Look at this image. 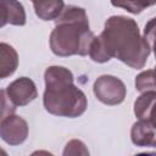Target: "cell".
Instances as JSON below:
<instances>
[{"label": "cell", "instance_id": "cell-1", "mask_svg": "<svg viewBox=\"0 0 156 156\" xmlns=\"http://www.w3.org/2000/svg\"><path fill=\"white\" fill-rule=\"evenodd\" d=\"M98 37L110 60L115 57L135 69L145 66L151 52V48L140 33L136 22L127 16L108 17Z\"/></svg>", "mask_w": 156, "mask_h": 156}, {"label": "cell", "instance_id": "cell-2", "mask_svg": "<svg viewBox=\"0 0 156 156\" xmlns=\"http://www.w3.org/2000/svg\"><path fill=\"white\" fill-rule=\"evenodd\" d=\"M44 80L43 104L49 113L58 117L76 118L85 112L88 107L87 96L74 85V77L68 68L50 66L45 69Z\"/></svg>", "mask_w": 156, "mask_h": 156}, {"label": "cell", "instance_id": "cell-3", "mask_svg": "<svg viewBox=\"0 0 156 156\" xmlns=\"http://www.w3.org/2000/svg\"><path fill=\"white\" fill-rule=\"evenodd\" d=\"M95 34L89 28V18L83 7L68 5L55 20L50 33V49L56 56H85Z\"/></svg>", "mask_w": 156, "mask_h": 156}, {"label": "cell", "instance_id": "cell-4", "mask_svg": "<svg viewBox=\"0 0 156 156\" xmlns=\"http://www.w3.org/2000/svg\"><path fill=\"white\" fill-rule=\"evenodd\" d=\"M93 93L100 102L108 106H116L124 101L127 88L118 77L112 74H102L94 82Z\"/></svg>", "mask_w": 156, "mask_h": 156}, {"label": "cell", "instance_id": "cell-5", "mask_svg": "<svg viewBox=\"0 0 156 156\" xmlns=\"http://www.w3.org/2000/svg\"><path fill=\"white\" fill-rule=\"evenodd\" d=\"M29 133L28 123L21 116L15 113L1 117L0 122V136L1 139L12 146L20 145L26 141Z\"/></svg>", "mask_w": 156, "mask_h": 156}, {"label": "cell", "instance_id": "cell-6", "mask_svg": "<svg viewBox=\"0 0 156 156\" xmlns=\"http://www.w3.org/2000/svg\"><path fill=\"white\" fill-rule=\"evenodd\" d=\"M10 101L17 106H26L38 96V90L34 82L28 77H20L11 82L4 89Z\"/></svg>", "mask_w": 156, "mask_h": 156}, {"label": "cell", "instance_id": "cell-7", "mask_svg": "<svg viewBox=\"0 0 156 156\" xmlns=\"http://www.w3.org/2000/svg\"><path fill=\"white\" fill-rule=\"evenodd\" d=\"M132 143L140 147H156V127L150 119H138L130 129Z\"/></svg>", "mask_w": 156, "mask_h": 156}, {"label": "cell", "instance_id": "cell-8", "mask_svg": "<svg viewBox=\"0 0 156 156\" xmlns=\"http://www.w3.org/2000/svg\"><path fill=\"white\" fill-rule=\"evenodd\" d=\"M1 10V23L4 27L6 24L12 26H24L26 24V11L23 5L18 0H0Z\"/></svg>", "mask_w": 156, "mask_h": 156}, {"label": "cell", "instance_id": "cell-9", "mask_svg": "<svg viewBox=\"0 0 156 156\" xmlns=\"http://www.w3.org/2000/svg\"><path fill=\"white\" fill-rule=\"evenodd\" d=\"M34 6L35 15L43 21L57 20L65 6L63 0H30Z\"/></svg>", "mask_w": 156, "mask_h": 156}, {"label": "cell", "instance_id": "cell-10", "mask_svg": "<svg viewBox=\"0 0 156 156\" xmlns=\"http://www.w3.org/2000/svg\"><path fill=\"white\" fill-rule=\"evenodd\" d=\"M18 66L17 51L7 43L0 44V78L5 79L15 73Z\"/></svg>", "mask_w": 156, "mask_h": 156}, {"label": "cell", "instance_id": "cell-11", "mask_svg": "<svg viewBox=\"0 0 156 156\" xmlns=\"http://www.w3.org/2000/svg\"><path fill=\"white\" fill-rule=\"evenodd\" d=\"M156 101V91L149 90L140 94V96L134 101V115L138 119H147L150 110Z\"/></svg>", "mask_w": 156, "mask_h": 156}, {"label": "cell", "instance_id": "cell-12", "mask_svg": "<svg viewBox=\"0 0 156 156\" xmlns=\"http://www.w3.org/2000/svg\"><path fill=\"white\" fill-rule=\"evenodd\" d=\"M111 4L115 7H121L130 13L138 15L146 7L156 5V0H111Z\"/></svg>", "mask_w": 156, "mask_h": 156}, {"label": "cell", "instance_id": "cell-13", "mask_svg": "<svg viewBox=\"0 0 156 156\" xmlns=\"http://www.w3.org/2000/svg\"><path fill=\"white\" fill-rule=\"evenodd\" d=\"M144 38L147 40L151 50L154 51L155 58H156V17L151 18L144 27V32H143Z\"/></svg>", "mask_w": 156, "mask_h": 156}, {"label": "cell", "instance_id": "cell-14", "mask_svg": "<svg viewBox=\"0 0 156 156\" xmlns=\"http://www.w3.org/2000/svg\"><path fill=\"white\" fill-rule=\"evenodd\" d=\"M63 155H89V150L85 147V144L82 140L73 139L66 144Z\"/></svg>", "mask_w": 156, "mask_h": 156}, {"label": "cell", "instance_id": "cell-15", "mask_svg": "<svg viewBox=\"0 0 156 156\" xmlns=\"http://www.w3.org/2000/svg\"><path fill=\"white\" fill-rule=\"evenodd\" d=\"M15 110H16V106L10 101L5 90H1V117L15 113Z\"/></svg>", "mask_w": 156, "mask_h": 156}, {"label": "cell", "instance_id": "cell-16", "mask_svg": "<svg viewBox=\"0 0 156 156\" xmlns=\"http://www.w3.org/2000/svg\"><path fill=\"white\" fill-rule=\"evenodd\" d=\"M147 119H150L151 123L156 127V101H155V104L152 105V107H151V110H150V113H149Z\"/></svg>", "mask_w": 156, "mask_h": 156}]
</instances>
